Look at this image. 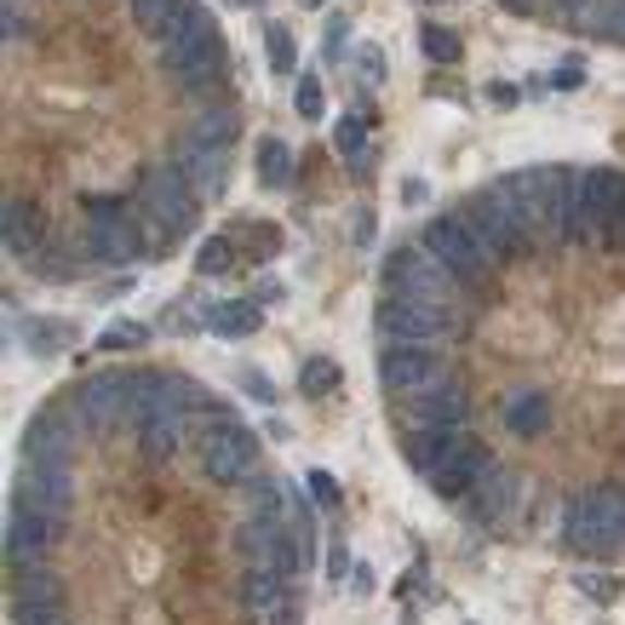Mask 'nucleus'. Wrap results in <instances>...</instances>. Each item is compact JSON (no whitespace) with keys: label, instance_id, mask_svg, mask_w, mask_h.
I'll return each instance as SVG.
<instances>
[{"label":"nucleus","instance_id":"9","mask_svg":"<svg viewBox=\"0 0 625 625\" xmlns=\"http://www.w3.org/2000/svg\"><path fill=\"white\" fill-rule=\"evenodd\" d=\"M494 465H500V459L488 454V448H482L477 436H465L459 448H454V459H448V465H442V471L431 477V488H436V500H454V505H465V500H471L477 488L488 482V471H494Z\"/></svg>","mask_w":625,"mask_h":625},{"label":"nucleus","instance_id":"36","mask_svg":"<svg viewBox=\"0 0 625 625\" xmlns=\"http://www.w3.org/2000/svg\"><path fill=\"white\" fill-rule=\"evenodd\" d=\"M505 12H517V17H533V12H545V0H500Z\"/></svg>","mask_w":625,"mask_h":625},{"label":"nucleus","instance_id":"18","mask_svg":"<svg viewBox=\"0 0 625 625\" xmlns=\"http://www.w3.org/2000/svg\"><path fill=\"white\" fill-rule=\"evenodd\" d=\"M368 127H373V121L362 116V109H356V116H339V121H333V149H339L356 172H368Z\"/></svg>","mask_w":625,"mask_h":625},{"label":"nucleus","instance_id":"32","mask_svg":"<svg viewBox=\"0 0 625 625\" xmlns=\"http://www.w3.org/2000/svg\"><path fill=\"white\" fill-rule=\"evenodd\" d=\"M356 70H362V81H385L390 75V63L378 47H356Z\"/></svg>","mask_w":625,"mask_h":625},{"label":"nucleus","instance_id":"1","mask_svg":"<svg viewBox=\"0 0 625 625\" xmlns=\"http://www.w3.org/2000/svg\"><path fill=\"white\" fill-rule=\"evenodd\" d=\"M419 241L442 259V271L454 276V287L459 293H477V299H488L500 287V264L488 259V248L477 241V230H471V218H465L459 207L454 213H436L425 230H419Z\"/></svg>","mask_w":625,"mask_h":625},{"label":"nucleus","instance_id":"14","mask_svg":"<svg viewBox=\"0 0 625 625\" xmlns=\"http://www.w3.org/2000/svg\"><path fill=\"white\" fill-rule=\"evenodd\" d=\"M500 419H505V431L517 436V442H533V436H545L551 431V396L545 390H510L505 396V408H500Z\"/></svg>","mask_w":625,"mask_h":625},{"label":"nucleus","instance_id":"38","mask_svg":"<svg viewBox=\"0 0 625 625\" xmlns=\"http://www.w3.org/2000/svg\"><path fill=\"white\" fill-rule=\"evenodd\" d=\"M230 7H241V12H253V7H259V0H230Z\"/></svg>","mask_w":625,"mask_h":625},{"label":"nucleus","instance_id":"35","mask_svg":"<svg viewBox=\"0 0 625 625\" xmlns=\"http://www.w3.org/2000/svg\"><path fill=\"white\" fill-rule=\"evenodd\" d=\"M281 293H287V287H281L276 276H264V281H259V293H253V304H276Z\"/></svg>","mask_w":625,"mask_h":625},{"label":"nucleus","instance_id":"19","mask_svg":"<svg viewBox=\"0 0 625 625\" xmlns=\"http://www.w3.org/2000/svg\"><path fill=\"white\" fill-rule=\"evenodd\" d=\"M287 178H293V149H287V139H264L259 144V184L287 190Z\"/></svg>","mask_w":625,"mask_h":625},{"label":"nucleus","instance_id":"6","mask_svg":"<svg viewBox=\"0 0 625 625\" xmlns=\"http://www.w3.org/2000/svg\"><path fill=\"white\" fill-rule=\"evenodd\" d=\"M442 350L448 345H385L378 350V385H385L390 396H413V390L442 385V378L454 373Z\"/></svg>","mask_w":625,"mask_h":625},{"label":"nucleus","instance_id":"17","mask_svg":"<svg viewBox=\"0 0 625 625\" xmlns=\"http://www.w3.org/2000/svg\"><path fill=\"white\" fill-rule=\"evenodd\" d=\"M17 339H24L29 356H58L63 345H75V327L52 322V316H24V322H17Z\"/></svg>","mask_w":625,"mask_h":625},{"label":"nucleus","instance_id":"7","mask_svg":"<svg viewBox=\"0 0 625 625\" xmlns=\"http://www.w3.org/2000/svg\"><path fill=\"white\" fill-rule=\"evenodd\" d=\"M12 505L35 510V517H47V522H70L75 517V471H35V465H17Z\"/></svg>","mask_w":625,"mask_h":625},{"label":"nucleus","instance_id":"31","mask_svg":"<svg viewBox=\"0 0 625 625\" xmlns=\"http://www.w3.org/2000/svg\"><path fill=\"white\" fill-rule=\"evenodd\" d=\"M551 86H556V93H574V86H586V63H579V58H563V63L551 70Z\"/></svg>","mask_w":625,"mask_h":625},{"label":"nucleus","instance_id":"26","mask_svg":"<svg viewBox=\"0 0 625 625\" xmlns=\"http://www.w3.org/2000/svg\"><path fill=\"white\" fill-rule=\"evenodd\" d=\"M139 345H149V327H139V322H116V327H104L98 333V350H139Z\"/></svg>","mask_w":625,"mask_h":625},{"label":"nucleus","instance_id":"40","mask_svg":"<svg viewBox=\"0 0 625 625\" xmlns=\"http://www.w3.org/2000/svg\"><path fill=\"white\" fill-rule=\"evenodd\" d=\"M47 625H70V614H63V620H47Z\"/></svg>","mask_w":625,"mask_h":625},{"label":"nucleus","instance_id":"11","mask_svg":"<svg viewBox=\"0 0 625 625\" xmlns=\"http://www.w3.org/2000/svg\"><path fill=\"white\" fill-rule=\"evenodd\" d=\"M517 505H522V477L510 471V465H494V471H488V482L477 488L471 500H465V517L482 522V528H500Z\"/></svg>","mask_w":625,"mask_h":625},{"label":"nucleus","instance_id":"33","mask_svg":"<svg viewBox=\"0 0 625 625\" xmlns=\"http://www.w3.org/2000/svg\"><path fill=\"white\" fill-rule=\"evenodd\" d=\"M350 591H356V597H373V591H378V574H373L368 563H356V568H350Z\"/></svg>","mask_w":625,"mask_h":625},{"label":"nucleus","instance_id":"16","mask_svg":"<svg viewBox=\"0 0 625 625\" xmlns=\"http://www.w3.org/2000/svg\"><path fill=\"white\" fill-rule=\"evenodd\" d=\"M201 322H207L218 339H253V333L264 327V310L253 299H213L207 310H201Z\"/></svg>","mask_w":625,"mask_h":625},{"label":"nucleus","instance_id":"10","mask_svg":"<svg viewBox=\"0 0 625 625\" xmlns=\"http://www.w3.org/2000/svg\"><path fill=\"white\" fill-rule=\"evenodd\" d=\"M167 161L190 178L201 201H218V195L230 190V155H218V149H207V144H195L190 132H178V144H172Z\"/></svg>","mask_w":625,"mask_h":625},{"label":"nucleus","instance_id":"22","mask_svg":"<svg viewBox=\"0 0 625 625\" xmlns=\"http://www.w3.org/2000/svg\"><path fill=\"white\" fill-rule=\"evenodd\" d=\"M264 52H271V70L287 81V75H299V40L287 24H264Z\"/></svg>","mask_w":625,"mask_h":625},{"label":"nucleus","instance_id":"8","mask_svg":"<svg viewBox=\"0 0 625 625\" xmlns=\"http://www.w3.org/2000/svg\"><path fill=\"white\" fill-rule=\"evenodd\" d=\"M58 528L63 522H47V517H35V510L7 505V568L12 574L40 568L52 556V545H58Z\"/></svg>","mask_w":625,"mask_h":625},{"label":"nucleus","instance_id":"4","mask_svg":"<svg viewBox=\"0 0 625 625\" xmlns=\"http://www.w3.org/2000/svg\"><path fill=\"white\" fill-rule=\"evenodd\" d=\"M401 431H471V390H465V378L448 373L431 390L401 396Z\"/></svg>","mask_w":625,"mask_h":625},{"label":"nucleus","instance_id":"34","mask_svg":"<svg viewBox=\"0 0 625 625\" xmlns=\"http://www.w3.org/2000/svg\"><path fill=\"white\" fill-rule=\"evenodd\" d=\"M345 574H350V551L333 540V551H327V579H345Z\"/></svg>","mask_w":625,"mask_h":625},{"label":"nucleus","instance_id":"3","mask_svg":"<svg viewBox=\"0 0 625 625\" xmlns=\"http://www.w3.org/2000/svg\"><path fill=\"white\" fill-rule=\"evenodd\" d=\"M378 287L385 293H413V299H436V304H454L459 299V287H454V276L442 271V259L425 248L419 236H408V241H396V248L378 259Z\"/></svg>","mask_w":625,"mask_h":625},{"label":"nucleus","instance_id":"29","mask_svg":"<svg viewBox=\"0 0 625 625\" xmlns=\"http://www.w3.org/2000/svg\"><path fill=\"white\" fill-rule=\"evenodd\" d=\"M304 494L316 510H339V482H333V471H310L304 477Z\"/></svg>","mask_w":625,"mask_h":625},{"label":"nucleus","instance_id":"28","mask_svg":"<svg viewBox=\"0 0 625 625\" xmlns=\"http://www.w3.org/2000/svg\"><path fill=\"white\" fill-rule=\"evenodd\" d=\"M236 385L248 390L253 401H264V408H271V401H276V385H271V373H264V368H253V362H241V368H236Z\"/></svg>","mask_w":625,"mask_h":625},{"label":"nucleus","instance_id":"39","mask_svg":"<svg viewBox=\"0 0 625 625\" xmlns=\"http://www.w3.org/2000/svg\"><path fill=\"white\" fill-rule=\"evenodd\" d=\"M304 7H310V12H316V7H327V0H304Z\"/></svg>","mask_w":625,"mask_h":625},{"label":"nucleus","instance_id":"23","mask_svg":"<svg viewBox=\"0 0 625 625\" xmlns=\"http://www.w3.org/2000/svg\"><path fill=\"white\" fill-rule=\"evenodd\" d=\"M339 385H345V368L333 362V356H310V362L299 368V390L304 396H333Z\"/></svg>","mask_w":625,"mask_h":625},{"label":"nucleus","instance_id":"21","mask_svg":"<svg viewBox=\"0 0 625 625\" xmlns=\"http://www.w3.org/2000/svg\"><path fill=\"white\" fill-rule=\"evenodd\" d=\"M0 35H7V52L12 47H29V35H35V0H0Z\"/></svg>","mask_w":625,"mask_h":625},{"label":"nucleus","instance_id":"13","mask_svg":"<svg viewBox=\"0 0 625 625\" xmlns=\"http://www.w3.org/2000/svg\"><path fill=\"white\" fill-rule=\"evenodd\" d=\"M465 436H471V431H401V459H408L413 471L431 482L442 465L454 459V448H459Z\"/></svg>","mask_w":625,"mask_h":625},{"label":"nucleus","instance_id":"2","mask_svg":"<svg viewBox=\"0 0 625 625\" xmlns=\"http://www.w3.org/2000/svg\"><path fill=\"white\" fill-rule=\"evenodd\" d=\"M373 327H378V339H385V345H448L459 333V316H454V304H436V299L378 293Z\"/></svg>","mask_w":625,"mask_h":625},{"label":"nucleus","instance_id":"37","mask_svg":"<svg viewBox=\"0 0 625 625\" xmlns=\"http://www.w3.org/2000/svg\"><path fill=\"white\" fill-rule=\"evenodd\" d=\"M401 201H408V207H419V201H425V184H419V178H408V184H401Z\"/></svg>","mask_w":625,"mask_h":625},{"label":"nucleus","instance_id":"30","mask_svg":"<svg viewBox=\"0 0 625 625\" xmlns=\"http://www.w3.org/2000/svg\"><path fill=\"white\" fill-rule=\"evenodd\" d=\"M574 586L586 591L591 602H614V597H620V579H609V574H579Z\"/></svg>","mask_w":625,"mask_h":625},{"label":"nucleus","instance_id":"20","mask_svg":"<svg viewBox=\"0 0 625 625\" xmlns=\"http://www.w3.org/2000/svg\"><path fill=\"white\" fill-rule=\"evenodd\" d=\"M419 52L448 70V63L465 58V40H459V29H448V24H425V29H419Z\"/></svg>","mask_w":625,"mask_h":625},{"label":"nucleus","instance_id":"12","mask_svg":"<svg viewBox=\"0 0 625 625\" xmlns=\"http://www.w3.org/2000/svg\"><path fill=\"white\" fill-rule=\"evenodd\" d=\"M40 236H47V218H40L35 201L7 195V207H0V248H7V259H35Z\"/></svg>","mask_w":625,"mask_h":625},{"label":"nucleus","instance_id":"27","mask_svg":"<svg viewBox=\"0 0 625 625\" xmlns=\"http://www.w3.org/2000/svg\"><path fill=\"white\" fill-rule=\"evenodd\" d=\"M322 52H327V63H339L350 52V17L345 12H333L327 24H322Z\"/></svg>","mask_w":625,"mask_h":625},{"label":"nucleus","instance_id":"24","mask_svg":"<svg viewBox=\"0 0 625 625\" xmlns=\"http://www.w3.org/2000/svg\"><path fill=\"white\" fill-rule=\"evenodd\" d=\"M230 264H236V236H207L195 248V271L201 276H225Z\"/></svg>","mask_w":625,"mask_h":625},{"label":"nucleus","instance_id":"25","mask_svg":"<svg viewBox=\"0 0 625 625\" xmlns=\"http://www.w3.org/2000/svg\"><path fill=\"white\" fill-rule=\"evenodd\" d=\"M293 109H299V121H322V116H327V93H322V81H316V75H299V86H293Z\"/></svg>","mask_w":625,"mask_h":625},{"label":"nucleus","instance_id":"5","mask_svg":"<svg viewBox=\"0 0 625 625\" xmlns=\"http://www.w3.org/2000/svg\"><path fill=\"white\" fill-rule=\"evenodd\" d=\"M195 471L213 488H248L264 477V448H259V436L241 425L230 436H213L207 448H195Z\"/></svg>","mask_w":625,"mask_h":625},{"label":"nucleus","instance_id":"15","mask_svg":"<svg viewBox=\"0 0 625 625\" xmlns=\"http://www.w3.org/2000/svg\"><path fill=\"white\" fill-rule=\"evenodd\" d=\"M195 144H207V149H218V155H230L236 149V139H241V109H236V98L230 104H207V109H195V121L184 127Z\"/></svg>","mask_w":625,"mask_h":625}]
</instances>
